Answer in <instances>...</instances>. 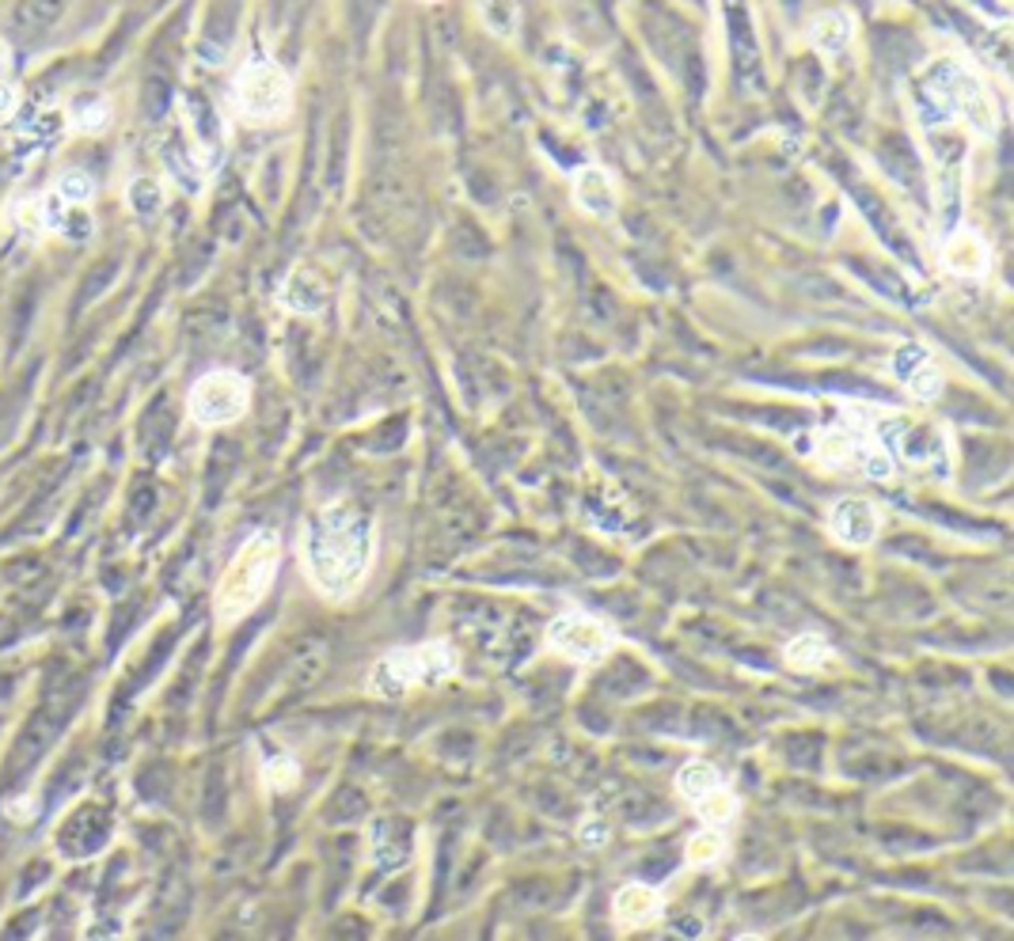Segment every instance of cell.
I'll list each match as a JSON object with an SVG mask.
<instances>
[{
	"label": "cell",
	"instance_id": "obj_2",
	"mask_svg": "<svg viewBox=\"0 0 1014 941\" xmlns=\"http://www.w3.org/2000/svg\"><path fill=\"white\" fill-rule=\"evenodd\" d=\"M278 562H281L278 531H255L233 554L225 577L217 581V592H213V612H217V619L225 627L228 623H240L243 615H251L263 604V597L274 585V574H278Z\"/></svg>",
	"mask_w": 1014,
	"mask_h": 941
},
{
	"label": "cell",
	"instance_id": "obj_12",
	"mask_svg": "<svg viewBox=\"0 0 1014 941\" xmlns=\"http://www.w3.org/2000/svg\"><path fill=\"white\" fill-rule=\"evenodd\" d=\"M851 30H855V23H851L848 12H825L813 20L810 42L817 46L821 53H840L843 46L851 42Z\"/></svg>",
	"mask_w": 1014,
	"mask_h": 941
},
{
	"label": "cell",
	"instance_id": "obj_23",
	"mask_svg": "<svg viewBox=\"0 0 1014 941\" xmlns=\"http://www.w3.org/2000/svg\"><path fill=\"white\" fill-rule=\"evenodd\" d=\"M129 202H134V210L137 213H152L160 205V190H157V183H149V179H137L134 187H129Z\"/></svg>",
	"mask_w": 1014,
	"mask_h": 941
},
{
	"label": "cell",
	"instance_id": "obj_1",
	"mask_svg": "<svg viewBox=\"0 0 1014 941\" xmlns=\"http://www.w3.org/2000/svg\"><path fill=\"white\" fill-rule=\"evenodd\" d=\"M373 562V520L361 509L327 505L304 536V566L324 597L342 600L365 581Z\"/></svg>",
	"mask_w": 1014,
	"mask_h": 941
},
{
	"label": "cell",
	"instance_id": "obj_29",
	"mask_svg": "<svg viewBox=\"0 0 1014 941\" xmlns=\"http://www.w3.org/2000/svg\"><path fill=\"white\" fill-rule=\"evenodd\" d=\"M4 58H8V50H4V42H0V68H4Z\"/></svg>",
	"mask_w": 1014,
	"mask_h": 941
},
{
	"label": "cell",
	"instance_id": "obj_21",
	"mask_svg": "<svg viewBox=\"0 0 1014 941\" xmlns=\"http://www.w3.org/2000/svg\"><path fill=\"white\" fill-rule=\"evenodd\" d=\"M927 361H931V357H927V353L919 350V346H901V350H897V357H893V373L901 376L904 384H909L912 376H916L919 368L927 365Z\"/></svg>",
	"mask_w": 1014,
	"mask_h": 941
},
{
	"label": "cell",
	"instance_id": "obj_10",
	"mask_svg": "<svg viewBox=\"0 0 1014 941\" xmlns=\"http://www.w3.org/2000/svg\"><path fill=\"white\" fill-rule=\"evenodd\" d=\"M574 202L586 213H593V217H612V210H616L612 179L601 167H581V172L574 175Z\"/></svg>",
	"mask_w": 1014,
	"mask_h": 941
},
{
	"label": "cell",
	"instance_id": "obj_24",
	"mask_svg": "<svg viewBox=\"0 0 1014 941\" xmlns=\"http://www.w3.org/2000/svg\"><path fill=\"white\" fill-rule=\"evenodd\" d=\"M15 221H20V228L27 236H46L42 228V210H38V198H30V202H20V213H15Z\"/></svg>",
	"mask_w": 1014,
	"mask_h": 941
},
{
	"label": "cell",
	"instance_id": "obj_30",
	"mask_svg": "<svg viewBox=\"0 0 1014 941\" xmlns=\"http://www.w3.org/2000/svg\"><path fill=\"white\" fill-rule=\"evenodd\" d=\"M737 941H764V938H756V934H744V938H737Z\"/></svg>",
	"mask_w": 1014,
	"mask_h": 941
},
{
	"label": "cell",
	"instance_id": "obj_8",
	"mask_svg": "<svg viewBox=\"0 0 1014 941\" xmlns=\"http://www.w3.org/2000/svg\"><path fill=\"white\" fill-rule=\"evenodd\" d=\"M942 269L954 277H985L988 243L973 228H962L942 243Z\"/></svg>",
	"mask_w": 1014,
	"mask_h": 941
},
{
	"label": "cell",
	"instance_id": "obj_4",
	"mask_svg": "<svg viewBox=\"0 0 1014 941\" xmlns=\"http://www.w3.org/2000/svg\"><path fill=\"white\" fill-rule=\"evenodd\" d=\"M289 99H293V84L274 61H251L240 68L233 84V103L236 114L248 122H278L289 114Z\"/></svg>",
	"mask_w": 1014,
	"mask_h": 941
},
{
	"label": "cell",
	"instance_id": "obj_22",
	"mask_svg": "<svg viewBox=\"0 0 1014 941\" xmlns=\"http://www.w3.org/2000/svg\"><path fill=\"white\" fill-rule=\"evenodd\" d=\"M909 388L916 391L919 399H939V391H942V373L931 365V361H927V365L919 368V373L909 380Z\"/></svg>",
	"mask_w": 1014,
	"mask_h": 941
},
{
	"label": "cell",
	"instance_id": "obj_15",
	"mask_svg": "<svg viewBox=\"0 0 1014 941\" xmlns=\"http://www.w3.org/2000/svg\"><path fill=\"white\" fill-rule=\"evenodd\" d=\"M828 661V645L821 635H802L787 645V665L798 668V673H813Z\"/></svg>",
	"mask_w": 1014,
	"mask_h": 941
},
{
	"label": "cell",
	"instance_id": "obj_13",
	"mask_svg": "<svg viewBox=\"0 0 1014 941\" xmlns=\"http://www.w3.org/2000/svg\"><path fill=\"white\" fill-rule=\"evenodd\" d=\"M718 786H722V775L711 767V763H688V767L676 775V790H680V798L691 801V805L703 801L711 790H718Z\"/></svg>",
	"mask_w": 1014,
	"mask_h": 941
},
{
	"label": "cell",
	"instance_id": "obj_7",
	"mask_svg": "<svg viewBox=\"0 0 1014 941\" xmlns=\"http://www.w3.org/2000/svg\"><path fill=\"white\" fill-rule=\"evenodd\" d=\"M828 524H833V536L840 539L843 547H866L878 536V509L863 498H843V501H836L833 520Z\"/></svg>",
	"mask_w": 1014,
	"mask_h": 941
},
{
	"label": "cell",
	"instance_id": "obj_6",
	"mask_svg": "<svg viewBox=\"0 0 1014 941\" xmlns=\"http://www.w3.org/2000/svg\"><path fill=\"white\" fill-rule=\"evenodd\" d=\"M548 645L559 657L574 661V665H593V661H601L604 653L612 650V635L601 619H593V615L571 612V615H559L548 627Z\"/></svg>",
	"mask_w": 1014,
	"mask_h": 941
},
{
	"label": "cell",
	"instance_id": "obj_27",
	"mask_svg": "<svg viewBox=\"0 0 1014 941\" xmlns=\"http://www.w3.org/2000/svg\"><path fill=\"white\" fill-rule=\"evenodd\" d=\"M20 111V88L12 80H0V118H12Z\"/></svg>",
	"mask_w": 1014,
	"mask_h": 941
},
{
	"label": "cell",
	"instance_id": "obj_25",
	"mask_svg": "<svg viewBox=\"0 0 1014 941\" xmlns=\"http://www.w3.org/2000/svg\"><path fill=\"white\" fill-rule=\"evenodd\" d=\"M863 470H866L871 478H889V475H893V460L881 456V452H866V456H863Z\"/></svg>",
	"mask_w": 1014,
	"mask_h": 941
},
{
	"label": "cell",
	"instance_id": "obj_14",
	"mask_svg": "<svg viewBox=\"0 0 1014 941\" xmlns=\"http://www.w3.org/2000/svg\"><path fill=\"white\" fill-rule=\"evenodd\" d=\"M53 195H58L65 205H73V210H84V205L96 198V179H91L84 167H68V172H61Z\"/></svg>",
	"mask_w": 1014,
	"mask_h": 941
},
{
	"label": "cell",
	"instance_id": "obj_3",
	"mask_svg": "<svg viewBox=\"0 0 1014 941\" xmlns=\"http://www.w3.org/2000/svg\"><path fill=\"white\" fill-rule=\"evenodd\" d=\"M456 673V653L445 642L411 645V650H391L368 676V691L384 699H399L411 688H429Z\"/></svg>",
	"mask_w": 1014,
	"mask_h": 941
},
{
	"label": "cell",
	"instance_id": "obj_26",
	"mask_svg": "<svg viewBox=\"0 0 1014 941\" xmlns=\"http://www.w3.org/2000/svg\"><path fill=\"white\" fill-rule=\"evenodd\" d=\"M88 941H118L122 938V923L118 919H99L96 927H88Z\"/></svg>",
	"mask_w": 1014,
	"mask_h": 941
},
{
	"label": "cell",
	"instance_id": "obj_17",
	"mask_svg": "<svg viewBox=\"0 0 1014 941\" xmlns=\"http://www.w3.org/2000/svg\"><path fill=\"white\" fill-rule=\"evenodd\" d=\"M696 813L706 820V828H711V824H714V828H722V824H729V820H734V813H737V798L726 790V786H718V790H711L703 801H696Z\"/></svg>",
	"mask_w": 1014,
	"mask_h": 941
},
{
	"label": "cell",
	"instance_id": "obj_28",
	"mask_svg": "<svg viewBox=\"0 0 1014 941\" xmlns=\"http://www.w3.org/2000/svg\"><path fill=\"white\" fill-rule=\"evenodd\" d=\"M581 843H604V828L597 824V828H581Z\"/></svg>",
	"mask_w": 1014,
	"mask_h": 941
},
{
	"label": "cell",
	"instance_id": "obj_18",
	"mask_svg": "<svg viewBox=\"0 0 1014 941\" xmlns=\"http://www.w3.org/2000/svg\"><path fill=\"white\" fill-rule=\"evenodd\" d=\"M863 456L866 452H859L855 449V441L851 437H843V434H833V437H825L821 441V460H825L828 467H851V464H863Z\"/></svg>",
	"mask_w": 1014,
	"mask_h": 941
},
{
	"label": "cell",
	"instance_id": "obj_5",
	"mask_svg": "<svg viewBox=\"0 0 1014 941\" xmlns=\"http://www.w3.org/2000/svg\"><path fill=\"white\" fill-rule=\"evenodd\" d=\"M251 403V384L243 380L240 373L233 368H217V373H205L202 380L190 388L187 411L198 426L217 429V426H233L248 414Z\"/></svg>",
	"mask_w": 1014,
	"mask_h": 941
},
{
	"label": "cell",
	"instance_id": "obj_20",
	"mask_svg": "<svg viewBox=\"0 0 1014 941\" xmlns=\"http://www.w3.org/2000/svg\"><path fill=\"white\" fill-rule=\"evenodd\" d=\"M263 778H266V786H274V790H293L297 778H301V767H297L289 755H278V760H266Z\"/></svg>",
	"mask_w": 1014,
	"mask_h": 941
},
{
	"label": "cell",
	"instance_id": "obj_9",
	"mask_svg": "<svg viewBox=\"0 0 1014 941\" xmlns=\"http://www.w3.org/2000/svg\"><path fill=\"white\" fill-rule=\"evenodd\" d=\"M662 892L650 889V884H624V889L616 892V900H612V912H616V923L624 930H639L647 927V923H654L658 915H662Z\"/></svg>",
	"mask_w": 1014,
	"mask_h": 941
},
{
	"label": "cell",
	"instance_id": "obj_16",
	"mask_svg": "<svg viewBox=\"0 0 1014 941\" xmlns=\"http://www.w3.org/2000/svg\"><path fill=\"white\" fill-rule=\"evenodd\" d=\"M722 854H726V839H722L718 831L703 828L688 839L684 858H688V866H714V862H722Z\"/></svg>",
	"mask_w": 1014,
	"mask_h": 941
},
{
	"label": "cell",
	"instance_id": "obj_19",
	"mask_svg": "<svg viewBox=\"0 0 1014 941\" xmlns=\"http://www.w3.org/2000/svg\"><path fill=\"white\" fill-rule=\"evenodd\" d=\"M68 122H73L76 134H103V129L111 126V106H107L103 99H96V103L76 106Z\"/></svg>",
	"mask_w": 1014,
	"mask_h": 941
},
{
	"label": "cell",
	"instance_id": "obj_11",
	"mask_svg": "<svg viewBox=\"0 0 1014 941\" xmlns=\"http://www.w3.org/2000/svg\"><path fill=\"white\" fill-rule=\"evenodd\" d=\"M324 300H327L324 281L304 266H297L293 274L286 277V285H281V304L297 315H316L320 308H324Z\"/></svg>",
	"mask_w": 1014,
	"mask_h": 941
}]
</instances>
